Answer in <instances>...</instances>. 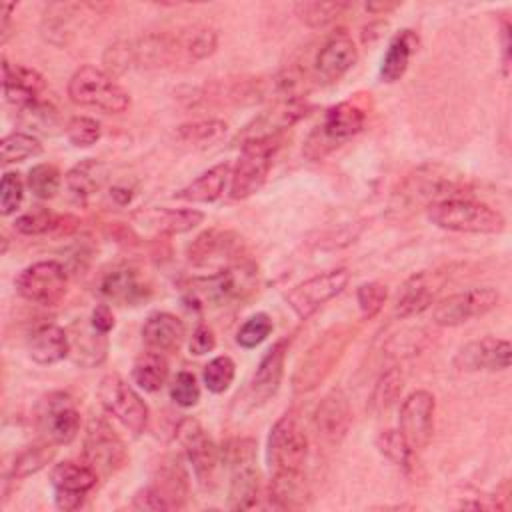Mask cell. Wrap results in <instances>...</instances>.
<instances>
[{"mask_svg":"<svg viewBox=\"0 0 512 512\" xmlns=\"http://www.w3.org/2000/svg\"><path fill=\"white\" fill-rule=\"evenodd\" d=\"M426 216L432 224L450 232L466 234H500L506 226L504 216L484 204L470 198H448L426 206Z\"/></svg>","mask_w":512,"mask_h":512,"instance_id":"1","label":"cell"},{"mask_svg":"<svg viewBox=\"0 0 512 512\" xmlns=\"http://www.w3.org/2000/svg\"><path fill=\"white\" fill-rule=\"evenodd\" d=\"M258 284V270L254 264L238 262L220 268L208 276L192 278L190 294L196 302L222 308L246 300Z\"/></svg>","mask_w":512,"mask_h":512,"instance_id":"2","label":"cell"},{"mask_svg":"<svg viewBox=\"0 0 512 512\" xmlns=\"http://www.w3.org/2000/svg\"><path fill=\"white\" fill-rule=\"evenodd\" d=\"M352 338V328L346 324H338L322 332V336H318V340L302 356L292 376L294 392L306 394L320 386L334 370Z\"/></svg>","mask_w":512,"mask_h":512,"instance_id":"3","label":"cell"},{"mask_svg":"<svg viewBox=\"0 0 512 512\" xmlns=\"http://www.w3.org/2000/svg\"><path fill=\"white\" fill-rule=\"evenodd\" d=\"M68 96L74 104L100 110L104 114H122L130 106V94L102 68L84 64L68 80Z\"/></svg>","mask_w":512,"mask_h":512,"instance_id":"4","label":"cell"},{"mask_svg":"<svg viewBox=\"0 0 512 512\" xmlns=\"http://www.w3.org/2000/svg\"><path fill=\"white\" fill-rule=\"evenodd\" d=\"M366 124V112L354 102H340L326 110L322 122L310 132L304 142V156L320 160L340 144L354 138Z\"/></svg>","mask_w":512,"mask_h":512,"instance_id":"5","label":"cell"},{"mask_svg":"<svg viewBox=\"0 0 512 512\" xmlns=\"http://www.w3.org/2000/svg\"><path fill=\"white\" fill-rule=\"evenodd\" d=\"M280 142L282 138H268L240 144V156L230 174V196L234 200L250 198L264 186Z\"/></svg>","mask_w":512,"mask_h":512,"instance_id":"6","label":"cell"},{"mask_svg":"<svg viewBox=\"0 0 512 512\" xmlns=\"http://www.w3.org/2000/svg\"><path fill=\"white\" fill-rule=\"evenodd\" d=\"M98 398L104 410L134 436L146 430L150 420L148 404L122 376L106 374L98 384Z\"/></svg>","mask_w":512,"mask_h":512,"instance_id":"7","label":"cell"},{"mask_svg":"<svg viewBox=\"0 0 512 512\" xmlns=\"http://www.w3.org/2000/svg\"><path fill=\"white\" fill-rule=\"evenodd\" d=\"M308 456V436L294 414L280 416L270 428L266 460L272 472H300Z\"/></svg>","mask_w":512,"mask_h":512,"instance_id":"8","label":"cell"},{"mask_svg":"<svg viewBox=\"0 0 512 512\" xmlns=\"http://www.w3.org/2000/svg\"><path fill=\"white\" fill-rule=\"evenodd\" d=\"M230 490L228 506L234 510H250L258 504L260 474L256 466V444L250 438H242L230 444Z\"/></svg>","mask_w":512,"mask_h":512,"instance_id":"9","label":"cell"},{"mask_svg":"<svg viewBox=\"0 0 512 512\" xmlns=\"http://www.w3.org/2000/svg\"><path fill=\"white\" fill-rule=\"evenodd\" d=\"M82 458L98 478H106L116 474L128 462V450L108 420L92 418L84 432Z\"/></svg>","mask_w":512,"mask_h":512,"instance_id":"10","label":"cell"},{"mask_svg":"<svg viewBox=\"0 0 512 512\" xmlns=\"http://www.w3.org/2000/svg\"><path fill=\"white\" fill-rule=\"evenodd\" d=\"M14 288L32 304L56 306L66 296L68 272L58 260H40L20 270Z\"/></svg>","mask_w":512,"mask_h":512,"instance_id":"11","label":"cell"},{"mask_svg":"<svg viewBox=\"0 0 512 512\" xmlns=\"http://www.w3.org/2000/svg\"><path fill=\"white\" fill-rule=\"evenodd\" d=\"M466 184L458 174H452L448 168L438 164H428L414 170L400 188V198L406 204H434L448 198H466L462 190Z\"/></svg>","mask_w":512,"mask_h":512,"instance_id":"12","label":"cell"},{"mask_svg":"<svg viewBox=\"0 0 512 512\" xmlns=\"http://www.w3.org/2000/svg\"><path fill=\"white\" fill-rule=\"evenodd\" d=\"M498 302L500 292L492 286L468 288L438 300L432 310V322L438 326H460L488 314Z\"/></svg>","mask_w":512,"mask_h":512,"instance_id":"13","label":"cell"},{"mask_svg":"<svg viewBox=\"0 0 512 512\" xmlns=\"http://www.w3.org/2000/svg\"><path fill=\"white\" fill-rule=\"evenodd\" d=\"M350 280V272L346 268H334L320 272L316 276L306 278L304 282L296 284L286 294V304L290 310L300 318H310L318 308H322L328 300L338 296Z\"/></svg>","mask_w":512,"mask_h":512,"instance_id":"14","label":"cell"},{"mask_svg":"<svg viewBox=\"0 0 512 512\" xmlns=\"http://www.w3.org/2000/svg\"><path fill=\"white\" fill-rule=\"evenodd\" d=\"M36 422L46 442L56 446L70 444L80 432V412L66 392L44 396L36 408Z\"/></svg>","mask_w":512,"mask_h":512,"instance_id":"15","label":"cell"},{"mask_svg":"<svg viewBox=\"0 0 512 512\" xmlns=\"http://www.w3.org/2000/svg\"><path fill=\"white\" fill-rule=\"evenodd\" d=\"M178 440L184 448L188 462L192 464V472L198 484L204 490H212L216 484V472L220 464V454L208 432L200 426V422L192 418H184L178 424Z\"/></svg>","mask_w":512,"mask_h":512,"instance_id":"16","label":"cell"},{"mask_svg":"<svg viewBox=\"0 0 512 512\" xmlns=\"http://www.w3.org/2000/svg\"><path fill=\"white\" fill-rule=\"evenodd\" d=\"M98 294L118 306H138L152 296L148 276L134 264H118L102 272L98 280Z\"/></svg>","mask_w":512,"mask_h":512,"instance_id":"17","label":"cell"},{"mask_svg":"<svg viewBox=\"0 0 512 512\" xmlns=\"http://www.w3.org/2000/svg\"><path fill=\"white\" fill-rule=\"evenodd\" d=\"M308 114V104L302 98H284L278 100L274 106L264 110L262 114L254 116L236 136V144H244L250 140H268V138H282L292 124Z\"/></svg>","mask_w":512,"mask_h":512,"instance_id":"18","label":"cell"},{"mask_svg":"<svg viewBox=\"0 0 512 512\" xmlns=\"http://www.w3.org/2000/svg\"><path fill=\"white\" fill-rule=\"evenodd\" d=\"M436 400L428 390L410 392L398 414V430L414 450H424L434 434Z\"/></svg>","mask_w":512,"mask_h":512,"instance_id":"19","label":"cell"},{"mask_svg":"<svg viewBox=\"0 0 512 512\" xmlns=\"http://www.w3.org/2000/svg\"><path fill=\"white\" fill-rule=\"evenodd\" d=\"M50 482L54 486V502L58 510L70 512L78 510L86 494L96 486L98 474L86 462L64 460L56 464L50 472Z\"/></svg>","mask_w":512,"mask_h":512,"instance_id":"20","label":"cell"},{"mask_svg":"<svg viewBox=\"0 0 512 512\" xmlns=\"http://www.w3.org/2000/svg\"><path fill=\"white\" fill-rule=\"evenodd\" d=\"M512 346L504 338L482 336L458 348L452 364L460 372H500L510 366Z\"/></svg>","mask_w":512,"mask_h":512,"instance_id":"21","label":"cell"},{"mask_svg":"<svg viewBox=\"0 0 512 512\" xmlns=\"http://www.w3.org/2000/svg\"><path fill=\"white\" fill-rule=\"evenodd\" d=\"M358 60V48L346 30L332 32L318 48L312 62V76L320 84L338 82Z\"/></svg>","mask_w":512,"mask_h":512,"instance_id":"22","label":"cell"},{"mask_svg":"<svg viewBox=\"0 0 512 512\" xmlns=\"http://www.w3.org/2000/svg\"><path fill=\"white\" fill-rule=\"evenodd\" d=\"M242 250V238L230 230H206L188 246V260L194 266L228 264Z\"/></svg>","mask_w":512,"mask_h":512,"instance_id":"23","label":"cell"},{"mask_svg":"<svg viewBox=\"0 0 512 512\" xmlns=\"http://www.w3.org/2000/svg\"><path fill=\"white\" fill-rule=\"evenodd\" d=\"M316 434L330 444H338L352 422V412L348 398L342 390H332L328 392L316 406L314 416H312Z\"/></svg>","mask_w":512,"mask_h":512,"instance_id":"24","label":"cell"},{"mask_svg":"<svg viewBox=\"0 0 512 512\" xmlns=\"http://www.w3.org/2000/svg\"><path fill=\"white\" fill-rule=\"evenodd\" d=\"M286 352H288V340H278L276 344H272V348L262 356L260 364L256 366V372L252 374V380L248 386V394L254 406L268 402L278 392L284 376Z\"/></svg>","mask_w":512,"mask_h":512,"instance_id":"25","label":"cell"},{"mask_svg":"<svg viewBox=\"0 0 512 512\" xmlns=\"http://www.w3.org/2000/svg\"><path fill=\"white\" fill-rule=\"evenodd\" d=\"M440 290V282L434 272H418L410 276L398 290L394 314L398 318H412L422 314L434 304V298Z\"/></svg>","mask_w":512,"mask_h":512,"instance_id":"26","label":"cell"},{"mask_svg":"<svg viewBox=\"0 0 512 512\" xmlns=\"http://www.w3.org/2000/svg\"><path fill=\"white\" fill-rule=\"evenodd\" d=\"M2 86L6 100L16 108H24L38 100L44 90V76L34 68L2 60Z\"/></svg>","mask_w":512,"mask_h":512,"instance_id":"27","label":"cell"},{"mask_svg":"<svg viewBox=\"0 0 512 512\" xmlns=\"http://www.w3.org/2000/svg\"><path fill=\"white\" fill-rule=\"evenodd\" d=\"M140 334L144 344L150 350L164 354V352H176L182 346L186 338V328L176 314L154 312L144 320Z\"/></svg>","mask_w":512,"mask_h":512,"instance_id":"28","label":"cell"},{"mask_svg":"<svg viewBox=\"0 0 512 512\" xmlns=\"http://www.w3.org/2000/svg\"><path fill=\"white\" fill-rule=\"evenodd\" d=\"M136 220L160 234H184L202 224L204 214L196 208H148L138 212Z\"/></svg>","mask_w":512,"mask_h":512,"instance_id":"29","label":"cell"},{"mask_svg":"<svg viewBox=\"0 0 512 512\" xmlns=\"http://www.w3.org/2000/svg\"><path fill=\"white\" fill-rule=\"evenodd\" d=\"M28 354L36 364H56L70 356V336L56 324H42L28 338Z\"/></svg>","mask_w":512,"mask_h":512,"instance_id":"30","label":"cell"},{"mask_svg":"<svg viewBox=\"0 0 512 512\" xmlns=\"http://www.w3.org/2000/svg\"><path fill=\"white\" fill-rule=\"evenodd\" d=\"M270 506L280 510H298L308 506L310 488L300 472H272L268 486Z\"/></svg>","mask_w":512,"mask_h":512,"instance_id":"31","label":"cell"},{"mask_svg":"<svg viewBox=\"0 0 512 512\" xmlns=\"http://www.w3.org/2000/svg\"><path fill=\"white\" fill-rule=\"evenodd\" d=\"M228 178H230V164L220 162V164L208 168L206 172H202L198 178H194L184 188H180L174 194V198L192 202V204H210L224 194Z\"/></svg>","mask_w":512,"mask_h":512,"instance_id":"32","label":"cell"},{"mask_svg":"<svg viewBox=\"0 0 512 512\" xmlns=\"http://www.w3.org/2000/svg\"><path fill=\"white\" fill-rule=\"evenodd\" d=\"M168 504L170 510L184 506L188 498V474L178 456L162 460L156 468L154 480L150 484Z\"/></svg>","mask_w":512,"mask_h":512,"instance_id":"33","label":"cell"},{"mask_svg":"<svg viewBox=\"0 0 512 512\" xmlns=\"http://www.w3.org/2000/svg\"><path fill=\"white\" fill-rule=\"evenodd\" d=\"M416 46H418V36L412 30L398 32L390 40V44L386 48V54L382 58L380 80L386 82V84L398 82L406 74L410 58L416 52Z\"/></svg>","mask_w":512,"mask_h":512,"instance_id":"34","label":"cell"},{"mask_svg":"<svg viewBox=\"0 0 512 512\" xmlns=\"http://www.w3.org/2000/svg\"><path fill=\"white\" fill-rule=\"evenodd\" d=\"M108 354V338L104 332H98L92 324L76 328L70 336V356L74 364L84 368H94L104 362Z\"/></svg>","mask_w":512,"mask_h":512,"instance_id":"35","label":"cell"},{"mask_svg":"<svg viewBox=\"0 0 512 512\" xmlns=\"http://www.w3.org/2000/svg\"><path fill=\"white\" fill-rule=\"evenodd\" d=\"M84 8L86 4H70V2L50 4L42 20V30L46 40L58 46L68 44V40L74 36V28L78 22L76 16H82Z\"/></svg>","mask_w":512,"mask_h":512,"instance_id":"36","label":"cell"},{"mask_svg":"<svg viewBox=\"0 0 512 512\" xmlns=\"http://www.w3.org/2000/svg\"><path fill=\"white\" fill-rule=\"evenodd\" d=\"M106 178H108V166L102 160L86 158V160H80L78 164H74L66 172L64 182H66V188L74 196L88 198L104 186Z\"/></svg>","mask_w":512,"mask_h":512,"instance_id":"37","label":"cell"},{"mask_svg":"<svg viewBox=\"0 0 512 512\" xmlns=\"http://www.w3.org/2000/svg\"><path fill=\"white\" fill-rule=\"evenodd\" d=\"M170 368L162 352L146 350L132 364V380L144 392H158L168 380Z\"/></svg>","mask_w":512,"mask_h":512,"instance_id":"38","label":"cell"},{"mask_svg":"<svg viewBox=\"0 0 512 512\" xmlns=\"http://www.w3.org/2000/svg\"><path fill=\"white\" fill-rule=\"evenodd\" d=\"M228 132V124L220 118H206L180 124L176 128V136L180 142L194 146V148H208L220 142Z\"/></svg>","mask_w":512,"mask_h":512,"instance_id":"39","label":"cell"},{"mask_svg":"<svg viewBox=\"0 0 512 512\" xmlns=\"http://www.w3.org/2000/svg\"><path fill=\"white\" fill-rule=\"evenodd\" d=\"M348 8H350V2H342V0H330V2L306 0V2H298L294 6V12L298 20L308 28H324L336 22Z\"/></svg>","mask_w":512,"mask_h":512,"instance_id":"40","label":"cell"},{"mask_svg":"<svg viewBox=\"0 0 512 512\" xmlns=\"http://www.w3.org/2000/svg\"><path fill=\"white\" fill-rule=\"evenodd\" d=\"M68 220V216H58L48 208L36 206L24 214H20L14 220V230L24 236H40L48 234L52 230H62V224Z\"/></svg>","mask_w":512,"mask_h":512,"instance_id":"41","label":"cell"},{"mask_svg":"<svg viewBox=\"0 0 512 512\" xmlns=\"http://www.w3.org/2000/svg\"><path fill=\"white\" fill-rule=\"evenodd\" d=\"M404 386V376L400 372V368H388L386 372H382L374 384L372 396H370V410L374 414L386 412L400 396Z\"/></svg>","mask_w":512,"mask_h":512,"instance_id":"42","label":"cell"},{"mask_svg":"<svg viewBox=\"0 0 512 512\" xmlns=\"http://www.w3.org/2000/svg\"><path fill=\"white\" fill-rule=\"evenodd\" d=\"M376 448H378V452H380L386 460H390L394 466L404 468V470H410V468H412L414 448L406 442V438L402 436L400 430H394V428L382 430V432L376 436Z\"/></svg>","mask_w":512,"mask_h":512,"instance_id":"43","label":"cell"},{"mask_svg":"<svg viewBox=\"0 0 512 512\" xmlns=\"http://www.w3.org/2000/svg\"><path fill=\"white\" fill-rule=\"evenodd\" d=\"M38 154H42V144L34 134H28V132H10L0 142L2 164L24 162Z\"/></svg>","mask_w":512,"mask_h":512,"instance_id":"44","label":"cell"},{"mask_svg":"<svg viewBox=\"0 0 512 512\" xmlns=\"http://www.w3.org/2000/svg\"><path fill=\"white\" fill-rule=\"evenodd\" d=\"M54 446L52 442L38 444V446H28L24 448L16 458L10 468V478H26L30 474L40 472L54 456Z\"/></svg>","mask_w":512,"mask_h":512,"instance_id":"45","label":"cell"},{"mask_svg":"<svg viewBox=\"0 0 512 512\" xmlns=\"http://www.w3.org/2000/svg\"><path fill=\"white\" fill-rule=\"evenodd\" d=\"M60 184H62V174L54 164L42 162V164H36L28 170L26 186L40 200L54 198L56 192L60 190Z\"/></svg>","mask_w":512,"mask_h":512,"instance_id":"46","label":"cell"},{"mask_svg":"<svg viewBox=\"0 0 512 512\" xmlns=\"http://www.w3.org/2000/svg\"><path fill=\"white\" fill-rule=\"evenodd\" d=\"M234 374H236V364L230 356H216L212 358L206 366H204V372H202V380H204V386L212 392V394H222L230 388L232 380H234Z\"/></svg>","mask_w":512,"mask_h":512,"instance_id":"47","label":"cell"},{"mask_svg":"<svg viewBox=\"0 0 512 512\" xmlns=\"http://www.w3.org/2000/svg\"><path fill=\"white\" fill-rule=\"evenodd\" d=\"M272 330H274L272 318L266 312H256L238 328L236 342L242 348L250 350V348H256L258 344H262L270 336Z\"/></svg>","mask_w":512,"mask_h":512,"instance_id":"48","label":"cell"},{"mask_svg":"<svg viewBox=\"0 0 512 512\" xmlns=\"http://www.w3.org/2000/svg\"><path fill=\"white\" fill-rule=\"evenodd\" d=\"M66 136L72 146L88 148L100 140L102 128H100V122L90 116H74L66 124Z\"/></svg>","mask_w":512,"mask_h":512,"instance_id":"49","label":"cell"},{"mask_svg":"<svg viewBox=\"0 0 512 512\" xmlns=\"http://www.w3.org/2000/svg\"><path fill=\"white\" fill-rule=\"evenodd\" d=\"M22 112V118H24V124L28 128H34L36 132H46V134H52L54 126H58V112L56 108H52L50 104L42 102V100H36L24 108H20Z\"/></svg>","mask_w":512,"mask_h":512,"instance_id":"50","label":"cell"},{"mask_svg":"<svg viewBox=\"0 0 512 512\" xmlns=\"http://www.w3.org/2000/svg\"><path fill=\"white\" fill-rule=\"evenodd\" d=\"M386 296H388V290L382 282H366V284H360L358 290H356V300H358V308H360V314L364 320H370L374 318L384 302H386Z\"/></svg>","mask_w":512,"mask_h":512,"instance_id":"51","label":"cell"},{"mask_svg":"<svg viewBox=\"0 0 512 512\" xmlns=\"http://www.w3.org/2000/svg\"><path fill=\"white\" fill-rule=\"evenodd\" d=\"M170 398L180 406V408H192L200 400V386L198 380L192 372L180 370L170 384Z\"/></svg>","mask_w":512,"mask_h":512,"instance_id":"52","label":"cell"},{"mask_svg":"<svg viewBox=\"0 0 512 512\" xmlns=\"http://www.w3.org/2000/svg\"><path fill=\"white\" fill-rule=\"evenodd\" d=\"M24 200V182L18 172H4L0 182V212L2 216L14 214Z\"/></svg>","mask_w":512,"mask_h":512,"instance_id":"53","label":"cell"},{"mask_svg":"<svg viewBox=\"0 0 512 512\" xmlns=\"http://www.w3.org/2000/svg\"><path fill=\"white\" fill-rule=\"evenodd\" d=\"M216 346V336L212 332L210 326L206 324H200L196 326V330L192 332V338H190V354H196V356H202V354H208L212 352Z\"/></svg>","mask_w":512,"mask_h":512,"instance_id":"54","label":"cell"},{"mask_svg":"<svg viewBox=\"0 0 512 512\" xmlns=\"http://www.w3.org/2000/svg\"><path fill=\"white\" fill-rule=\"evenodd\" d=\"M132 506L136 510H170L166 500L148 484L144 488H140L134 498H132Z\"/></svg>","mask_w":512,"mask_h":512,"instance_id":"55","label":"cell"},{"mask_svg":"<svg viewBox=\"0 0 512 512\" xmlns=\"http://www.w3.org/2000/svg\"><path fill=\"white\" fill-rule=\"evenodd\" d=\"M90 324L98 330V332H104L108 334L112 328H114V314H112V308L108 304H98L94 310H92V316H90Z\"/></svg>","mask_w":512,"mask_h":512,"instance_id":"56","label":"cell"},{"mask_svg":"<svg viewBox=\"0 0 512 512\" xmlns=\"http://www.w3.org/2000/svg\"><path fill=\"white\" fill-rule=\"evenodd\" d=\"M14 8H16L14 2H2L0 4V12H2V42L8 40V34H10V14H12Z\"/></svg>","mask_w":512,"mask_h":512,"instance_id":"57","label":"cell"},{"mask_svg":"<svg viewBox=\"0 0 512 512\" xmlns=\"http://www.w3.org/2000/svg\"><path fill=\"white\" fill-rule=\"evenodd\" d=\"M400 4L398 2H370L366 4V10L372 14H388L392 10H396Z\"/></svg>","mask_w":512,"mask_h":512,"instance_id":"58","label":"cell"}]
</instances>
